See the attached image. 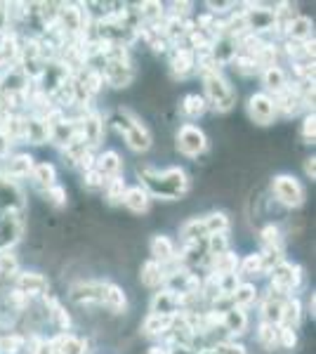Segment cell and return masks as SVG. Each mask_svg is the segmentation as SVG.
Wrapping results in <instances>:
<instances>
[{
    "mask_svg": "<svg viewBox=\"0 0 316 354\" xmlns=\"http://www.w3.org/2000/svg\"><path fill=\"white\" fill-rule=\"evenodd\" d=\"M140 177L149 196H158L165 201H175V198L185 196L189 189V177L185 173V168L180 165H172V168L156 170V168H140Z\"/></svg>",
    "mask_w": 316,
    "mask_h": 354,
    "instance_id": "1",
    "label": "cell"
},
{
    "mask_svg": "<svg viewBox=\"0 0 316 354\" xmlns=\"http://www.w3.org/2000/svg\"><path fill=\"white\" fill-rule=\"evenodd\" d=\"M203 100L208 104V109H215L217 113H227L236 104V90L232 88V83L222 76L220 71H210L203 76Z\"/></svg>",
    "mask_w": 316,
    "mask_h": 354,
    "instance_id": "2",
    "label": "cell"
},
{
    "mask_svg": "<svg viewBox=\"0 0 316 354\" xmlns=\"http://www.w3.org/2000/svg\"><path fill=\"white\" fill-rule=\"evenodd\" d=\"M116 130L123 135L125 145L130 147L132 151H149L151 149V133L145 123L140 121L135 111L130 109H118L116 111Z\"/></svg>",
    "mask_w": 316,
    "mask_h": 354,
    "instance_id": "3",
    "label": "cell"
},
{
    "mask_svg": "<svg viewBox=\"0 0 316 354\" xmlns=\"http://www.w3.org/2000/svg\"><path fill=\"white\" fill-rule=\"evenodd\" d=\"M302 283V267L284 260L269 272V288L281 298H290V293Z\"/></svg>",
    "mask_w": 316,
    "mask_h": 354,
    "instance_id": "4",
    "label": "cell"
},
{
    "mask_svg": "<svg viewBox=\"0 0 316 354\" xmlns=\"http://www.w3.org/2000/svg\"><path fill=\"white\" fill-rule=\"evenodd\" d=\"M272 192L277 196V201L286 208H300L304 203V187L297 177L292 175H277L272 182Z\"/></svg>",
    "mask_w": 316,
    "mask_h": 354,
    "instance_id": "5",
    "label": "cell"
},
{
    "mask_svg": "<svg viewBox=\"0 0 316 354\" xmlns=\"http://www.w3.org/2000/svg\"><path fill=\"white\" fill-rule=\"evenodd\" d=\"M175 140H177V149H180V153H185L189 158H196L208 149V137H205L203 130L194 123L180 125Z\"/></svg>",
    "mask_w": 316,
    "mask_h": 354,
    "instance_id": "6",
    "label": "cell"
},
{
    "mask_svg": "<svg viewBox=\"0 0 316 354\" xmlns=\"http://www.w3.org/2000/svg\"><path fill=\"white\" fill-rule=\"evenodd\" d=\"M21 220L17 210H0V253L12 250V245L19 241Z\"/></svg>",
    "mask_w": 316,
    "mask_h": 354,
    "instance_id": "7",
    "label": "cell"
},
{
    "mask_svg": "<svg viewBox=\"0 0 316 354\" xmlns=\"http://www.w3.org/2000/svg\"><path fill=\"white\" fill-rule=\"evenodd\" d=\"M104 286H106V281H80V283H73L71 290H68V298H71L80 307L102 305Z\"/></svg>",
    "mask_w": 316,
    "mask_h": 354,
    "instance_id": "8",
    "label": "cell"
},
{
    "mask_svg": "<svg viewBox=\"0 0 316 354\" xmlns=\"http://www.w3.org/2000/svg\"><path fill=\"white\" fill-rule=\"evenodd\" d=\"M248 116L252 123L257 125H269L277 118V106H274V100L267 93H255L250 95L248 100Z\"/></svg>",
    "mask_w": 316,
    "mask_h": 354,
    "instance_id": "9",
    "label": "cell"
},
{
    "mask_svg": "<svg viewBox=\"0 0 316 354\" xmlns=\"http://www.w3.org/2000/svg\"><path fill=\"white\" fill-rule=\"evenodd\" d=\"M78 137H80V142L93 151V147L100 145L102 137H104V123H102V118L97 116V113H85L78 121Z\"/></svg>",
    "mask_w": 316,
    "mask_h": 354,
    "instance_id": "10",
    "label": "cell"
},
{
    "mask_svg": "<svg viewBox=\"0 0 316 354\" xmlns=\"http://www.w3.org/2000/svg\"><path fill=\"white\" fill-rule=\"evenodd\" d=\"M102 78L113 88H128L135 78V68L130 66V62H104Z\"/></svg>",
    "mask_w": 316,
    "mask_h": 354,
    "instance_id": "11",
    "label": "cell"
},
{
    "mask_svg": "<svg viewBox=\"0 0 316 354\" xmlns=\"http://www.w3.org/2000/svg\"><path fill=\"white\" fill-rule=\"evenodd\" d=\"M15 288L24 293L26 298L31 295H45L50 290V281L38 272H19L15 277Z\"/></svg>",
    "mask_w": 316,
    "mask_h": 354,
    "instance_id": "12",
    "label": "cell"
},
{
    "mask_svg": "<svg viewBox=\"0 0 316 354\" xmlns=\"http://www.w3.org/2000/svg\"><path fill=\"white\" fill-rule=\"evenodd\" d=\"M149 314H165V317H177V314H182L180 293H172L168 288H160L151 298V312Z\"/></svg>",
    "mask_w": 316,
    "mask_h": 354,
    "instance_id": "13",
    "label": "cell"
},
{
    "mask_svg": "<svg viewBox=\"0 0 316 354\" xmlns=\"http://www.w3.org/2000/svg\"><path fill=\"white\" fill-rule=\"evenodd\" d=\"M53 354H90V347L85 340L76 338L73 333H57L48 340Z\"/></svg>",
    "mask_w": 316,
    "mask_h": 354,
    "instance_id": "14",
    "label": "cell"
},
{
    "mask_svg": "<svg viewBox=\"0 0 316 354\" xmlns=\"http://www.w3.org/2000/svg\"><path fill=\"white\" fill-rule=\"evenodd\" d=\"M149 250H151V260H156L158 265H170V262L177 260V250H175V243H172L170 236L165 234H156L149 243Z\"/></svg>",
    "mask_w": 316,
    "mask_h": 354,
    "instance_id": "15",
    "label": "cell"
},
{
    "mask_svg": "<svg viewBox=\"0 0 316 354\" xmlns=\"http://www.w3.org/2000/svg\"><path fill=\"white\" fill-rule=\"evenodd\" d=\"M170 71L175 78H189L194 71H196V59H194V53L189 48H177L172 53L170 59Z\"/></svg>",
    "mask_w": 316,
    "mask_h": 354,
    "instance_id": "16",
    "label": "cell"
},
{
    "mask_svg": "<svg viewBox=\"0 0 316 354\" xmlns=\"http://www.w3.org/2000/svg\"><path fill=\"white\" fill-rule=\"evenodd\" d=\"M284 300L281 295L272 293L269 290L267 295H262V305H260V322H267V324H274L279 326L281 324V312H284Z\"/></svg>",
    "mask_w": 316,
    "mask_h": 354,
    "instance_id": "17",
    "label": "cell"
},
{
    "mask_svg": "<svg viewBox=\"0 0 316 354\" xmlns=\"http://www.w3.org/2000/svg\"><path fill=\"white\" fill-rule=\"evenodd\" d=\"M222 328L227 330L232 338L243 335L245 328H248V314H245V310H241V307H232V310H227L222 314Z\"/></svg>",
    "mask_w": 316,
    "mask_h": 354,
    "instance_id": "18",
    "label": "cell"
},
{
    "mask_svg": "<svg viewBox=\"0 0 316 354\" xmlns=\"http://www.w3.org/2000/svg\"><path fill=\"white\" fill-rule=\"evenodd\" d=\"M125 205V208H130L132 213H147L149 205H151V196L147 194L145 187H128L123 194V201H120Z\"/></svg>",
    "mask_w": 316,
    "mask_h": 354,
    "instance_id": "19",
    "label": "cell"
},
{
    "mask_svg": "<svg viewBox=\"0 0 316 354\" xmlns=\"http://www.w3.org/2000/svg\"><path fill=\"white\" fill-rule=\"evenodd\" d=\"M172 319L175 317H165V314H149L142 324V335L145 338H163L168 333V328L172 326Z\"/></svg>",
    "mask_w": 316,
    "mask_h": 354,
    "instance_id": "20",
    "label": "cell"
},
{
    "mask_svg": "<svg viewBox=\"0 0 316 354\" xmlns=\"http://www.w3.org/2000/svg\"><path fill=\"white\" fill-rule=\"evenodd\" d=\"M140 281L147 288H160L165 283V270L163 265H158L156 260H147L140 270Z\"/></svg>",
    "mask_w": 316,
    "mask_h": 354,
    "instance_id": "21",
    "label": "cell"
},
{
    "mask_svg": "<svg viewBox=\"0 0 316 354\" xmlns=\"http://www.w3.org/2000/svg\"><path fill=\"white\" fill-rule=\"evenodd\" d=\"M28 177H31V182L38 187L40 192H45V189H50V187L57 185V170H55L53 163H36Z\"/></svg>",
    "mask_w": 316,
    "mask_h": 354,
    "instance_id": "22",
    "label": "cell"
},
{
    "mask_svg": "<svg viewBox=\"0 0 316 354\" xmlns=\"http://www.w3.org/2000/svg\"><path fill=\"white\" fill-rule=\"evenodd\" d=\"M43 300H45V305H48V314H50V319H53V322L57 324L59 333H68V326H71V317H68L66 310L62 307V302L57 300L55 295H50V293H45Z\"/></svg>",
    "mask_w": 316,
    "mask_h": 354,
    "instance_id": "23",
    "label": "cell"
},
{
    "mask_svg": "<svg viewBox=\"0 0 316 354\" xmlns=\"http://www.w3.org/2000/svg\"><path fill=\"white\" fill-rule=\"evenodd\" d=\"M286 33H288V41H297V43H307L312 38V19L309 17H292V19L286 24Z\"/></svg>",
    "mask_w": 316,
    "mask_h": 354,
    "instance_id": "24",
    "label": "cell"
},
{
    "mask_svg": "<svg viewBox=\"0 0 316 354\" xmlns=\"http://www.w3.org/2000/svg\"><path fill=\"white\" fill-rule=\"evenodd\" d=\"M102 305L106 307L109 312H125V307H128V298H125L123 288L116 286V283H109L104 286V295H102Z\"/></svg>",
    "mask_w": 316,
    "mask_h": 354,
    "instance_id": "25",
    "label": "cell"
},
{
    "mask_svg": "<svg viewBox=\"0 0 316 354\" xmlns=\"http://www.w3.org/2000/svg\"><path fill=\"white\" fill-rule=\"evenodd\" d=\"M120 168H123V161H120V156L116 151H104L95 161V170L104 177V180H109V177H118Z\"/></svg>",
    "mask_w": 316,
    "mask_h": 354,
    "instance_id": "26",
    "label": "cell"
},
{
    "mask_svg": "<svg viewBox=\"0 0 316 354\" xmlns=\"http://www.w3.org/2000/svg\"><path fill=\"white\" fill-rule=\"evenodd\" d=\"M302 322V302L297 298H286L284 300V312H281V324L279 326L295 330Z\"/></svg>",
    "mask_w": 316,
    "mask_h": 354,
    "instance_id": "27",
    "label": "cell"
},
{
    "mask_svg": "<svg viewBox=\"0 0 316 354\" xmlns=\"http://www.w3.org/2000/svg\"><path fill=\"white\" fill-rule=\"evenodd\" d=\"M180 239L182 243H198L208 239V232L203 227V218H192L180 227Z\"/></svg>",
    "mask_w": 316,
    "mask_h": 354,
    "instance_id": "28",
    "label": "cell"
},
{
    "mask_svg": "<svg viewBox=\"0 0 316 354\" xmlns=\"http://www.w3.org/2000/svg\"><path fill=\"white\" fill-rule=\"evenodd\" d=\"M21 137L31 142V145H43V142H48V128L38 116H28L24 118V135Z\"/></svg>",
    "mask_w": 316,
    "mask_h": 354,
    "instance_id": "29",
    "label": "cell"
},
{
    "mask_svg": "<svg viewBox=\"0 0 316 354\" xmlns=\"http://www.w3.org/2000/svg\"><path fill=\"white\" fill-rule=\"evenodd\" d=\"M257 298H260V290L255 288V283H239L232 293L234 307H241V310H248L250 305H255Z\"/></svg>",
    "mask_w": 316,
    "mask_h": 354,
    "instance_id": "30",
    "label": "cell"
},
{
    "mask_svg": "<svg viewBox=\"0 0 316 354\" xmlns=\"http://www.w3.org/2000/svg\"><path fill=\"white\" fill-rule=\"evenodd\" d=\"M262 83L269 93H281V90L288 88V78H286V71L279 66H272V68H264L262 71Z\"/></svg>",
    "mask_w": 316,
    "mask_h": 354,
    "instance_id": "31",
    "label": "cell"
},
{
    "mask_svg": "<svg viewBox=\"0 0 316 354\" xmlns=\"http://www.w3.org/2000/svg\"><path fill=\"white\" fill-rule=\"evenodd\" d=\"M180 111L185 113L187 118H201L205 111H208V104H205V100H203V95H198V93H192V95H187L185 100H182V104H180Z\"/></svg>",
    "mask_w": 316,
    "mask_h": 354,
    "instance_id": "32",
    "label": "cell"
},
{
    "mask_svg": "<svg viewBox=\"0 0 316 354\" xmlns=\"http://www.w3.org/2000/svg\"><path fill=\"white\" fill-rule=\"evenodd\" d=\"M210 270H212V274H217V277H224V274H236L239 258L232 253V250H227V253L217 255V258H210Z\"/></svg>",
    "mask_w": 316,
    "mask_h": 354,
    "instance_id": "33",
    "label": "cell"
},
{
    "mask_svg": "<svg viewBox=\"0 0 316 354\" xmlns=\"http://www.w3.org/2000/svg\"><path fill=\"white\" fill-rule=\"evenodd\" d=\"M33 165H36L33 163V156H28V153H17L8 163V180L10 177H28Z\"/></svg>",
    "mask_w": 316,
    "mask_h": 354,
    "instance_id": "34",
    "label": "cell"
},
{
    "mask_svg": "<svg viewBox=\"0 0 316 354\" xmlns=\"http://www.w3.org/2000/svg\"><path fill=\"white\" fill-rule=\"evenodd\" d=\"M257 342H260L264 350H274V347H279V326L267 324V322H260V326H257Z\"/></svg>",
    "mask_w": 316,
    "mask_h": 354,
    "instance_id": "35",
    "label": "cell"
},
{
    "mask_svg": "<svg viewBox=\"0 0 316 354\" xmlns=\"http://www.w3.org/2000/svg\"><path fill=\"white\" fill-rule=\"evenodd\" d=\"M260 241L264 248H272V250H281L284 253V236H281V230L277 225H267L260 232Z\"/></svg>",
    "mask_w": 316,
    "mask_h": 354,
    "instance_id": "36",
    "label": "cell"
},
{
    "mask_svg": "<svg viewBox=\"0 0 316 354\" xmlns=\"http://www.w3.org/2000/svg\"><path fill=\"white\" fill-rule=\"evenodd\" d=\"M125 189H128V187H125V180L123 177H109L106 180V185H104V192H106V201L109 203H120L123 201V194H125Z\"/></svg>",
    "mask_w": 316,
    "mask_h": 354,
    "instance_id": "37",
    "label": "cell"
},
{
    "mask_svg": "<svg viewBox=\"0 0 316 354\" xmlns=\"http://www.w3.org/2000/svg\"><path fill=\"white\" fill-rule=\"evenodd\" d=\"M236 272H241L239 277H257V274H264L260 253H250V255H245L243 260H239V270Z\"/></svg>",
    "mask_w": 316,
    "mask_h": 354,
    "instance_id": "38",
    "label": "cell"
},
{
    "mask_svg": "<svg viewBox=\"0 0 316 354\" xmlns=\"http://www.w3.org/2000/svg\"><path fill=\"white\" fill-rule=\"evenodd\" d=\"M227 250H229L227 234H210V236L205 239V253H208V258H217V255L227 253Z\"/></svg>",
    "mask_w": 316,
    "mask_h": 354,
    "instance_id": "39",
    "label": "cell"
},
{
    "mask_svg": "<svg viewBox=\"0 0 316 354\" xmlns=\"http://www.w3.org/2000/svg\"><path fill=\"white\" fill-rule=\"evenodd\" d=\"M203 227H205V232H208V236L210 234H227L229 232V218L224 213H210L203 218Z\"/></svg>",
    "mask_w": 316,
    "mask_h": 354,
    "instance_id": "40",
    "label": "cell"
},
{
    "mask_svg": "<svg viewBox=\"0 0 316 354\" xmlns=\"http://www.w3.org/2000/svg\"><path fill=\"white\" fill-rule=\"evenodd\" d=\"M17 274H19V260H17V255L12 253V250L0 253V277L15 279Z\"/></svg>",
    "mask_w": 316,
    "mask_h": 354,
    "instance_id": "41",
    "label": "cell"
},
{
    "mask_svg": "<svg viewBox=\"0 0 316 354\" xmlns=\"http://www.w3.org/2000/svg\"><path fill=\"white\" fill-rule=\"evenodd\" d=\"M232 64L241 73V76H255V73L260 71L257 64H255V59H252V57H245V55H236L232 59Z\"/></svg>",
    "mask_w": 316,
    "mask_h": 354,
    "instance_id": "42",
    "label": "cell"
},
{
    "mask_svg": "<svg viewBox=\"0 0 316 354\" xmlns=\"http://www.w3.org/2000/svg\"><path fill=\"white\" fill-rule=\"evenodd\" d=\"M24 345H26V338H21V335H17V333H10L0 338V350L5 354H17Z\"/></svg>",
    "mask_w": 316,
    "mask_h": 354,
    "instance_id": "43",
    "label": "cell"
},
{
    "mask_svg": "<svg viewBox=\"0 0 316 354\" xmlns=\"http://www.w3.org/2000/svg\"><path fill=\"white\" fill-rule=\"evenodd\" d=\"M43 196L48 198V201L53 203L55 208H64V205H66V189H64V187H59V185H55V187H50V189H45Z\"/></svg>",
    "mask_w": 316,
    "mask_h": 354,
    "instance_id": "44",
    "label": "cell"
},
{
    "mask_svg": "<svg viewBox=\"0 0 316 354\" xmlns=\"http://www.w3.org/2000/svg\"><path fill=\"white\" fill-rule=\"evenodd\" d=\"M83 185L88 187V189H104L106 180L93 168V170H85L83 173Z\"/></svg>",
    "mask_w": 316,
    "mask_h": 354,
    "instance_id": "45",
    "label": "cell"
},
{
    "mask_svg": "<svg viewBox=\"0 0 316 354\" xmlns=\"http://www.w3.org/2000/svg\"><path fill=\"white\" fill-rule=\"evenodd\" d=\"M279 345L284 350H295L297 345V335L292 328H286V326H279Z\"/></svg>",
    "mask_w": 316,
    "mask_h": 354,
    "instance_id": "46",
    "label": "cell"
},
{
    "mask_svg": "<svg viewBox=\"0 0 316 354\" xmlns=\"http://www.w3.org/2000/svg\"><path fill=\"white\" fill-rule=\"evenodd\" d=\"M140 15H142V19H158V17H163V5L160 3H142Z\"/></svg>",
    "mask_w": 316,
    "mask_h": 354,
    "instance_id": "47",
    "label": "cell"
},
{
    "mask_svg": "<svg viewBox=\"0 0 316 354\" xmlns=\"http://www.w3.org/2000/svg\"><path fill=\"white\" fill-rule=\"evenodd\" d=\"M212 350H215V354H248V350H245L243 345L232 342V340H224V342H220V345L212 347Z\"/></svg>",
    "mask_w": 316,
    "mask_h": 354,
    "instance_id": "48",
    "label": "cell"
},
{
    "mask_svg": "<svg viewBox=\"0 0 316 354\" xmlns=\"http://www.w3.org/2000/svg\"><path fill=\"white\" fill-rule=\"evenodd\" d=\"M302 137L307 142H314V137H316V118H314V111L304 116V121H302Z\"/></svg>",
    "mask_w": 316,
    "mask_h": 354,
    "instance_id": "49",
    "label": "cell"
},
{
    "mask_svg": "<svg viewBox=\"0 0 316 354\" xmlns=\"http://www.w3.org/2000/svg\"><path fill=\"white\" fill-rule=\"evenodd\" d=\"M31 354H53V350H50L48 340H36V345H33Z\"/></svg>",
    "mask_w": 316,
    "mask_h": 354,
    "instance_id": "50",
    "label": "cell"
},
{
    "mask_svg": "<svg viewBox=\"0 0 316 354\" xmlns=\"http://www.w3.org/2000/svg\"><path fill=\"white\" fill-rule=\"evenodd\" d=\"M304 175H307L309 180H314V177H316V158L314 156L304 161Z\"/></svg>",
    "mask_w": 316,
    "mask_h": 354,
    "instance_id": "51",
    "label": "cell"
},
{
    "mask_svg": "<svg viewBox=\"0 0 316 354\" xmlns=\"http://www.w3.org/2000/svg\"><path fill=\"white\" fill-rule=\"evenodd\" d=\"M168 354H198L194 347H185V345H170Z\"/></svg>",
    "mask_w": 316,
    "mask_h": 354,
    "instance_id": "52",
    "label": "cell"
},
{
    "mask_svg": "<svg viewBox=\"0 0 316 354\" xmlns=\"http://www.w3.org/2000/svg\"><path fill=\"white\" fill-rule=\"evenodd\" d=\"M147 354H168V347H165V345H154V347H149Z\"/></svg>",
    "mask_w": 316,
    "mask_h": 354,
    "instance_id": "53",
    "label": "cell"
}]
</instances>
